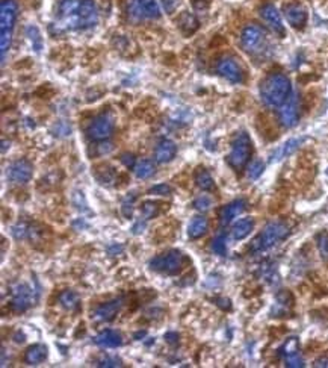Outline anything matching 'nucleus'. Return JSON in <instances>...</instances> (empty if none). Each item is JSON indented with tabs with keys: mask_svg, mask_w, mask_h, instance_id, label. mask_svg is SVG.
I'll use <instances>...</instances> for the list:
<instances>
[{
	"mask_svg": "<svg viewBox=\"0 0 328 368\" xmlns=\"http://www.w3.org/2000/svg\"><path fill=\"white\" fill-rule=\"evenodd\" d=\"M148 194H154V196H168L171 194V186L168 184H159L151 186L148 189Z\"/></svg>",
	"mask_w": 328,
	"mask_h": 368,
	"instance_id": "nucleus-35",
	"label": "nucleus"
},
{
	"mask_svg": "<svg viewBox=\"0 0 328 368\" xmlns=\"http://www.w3.org/2000/svg\"><path fill=\"white\" fill-rule=\"evenodd\" d=\"M280 355L288 359L291 356H295V355H299V342H298V338H289L283 347L280 349Z\"/></svg>",
	"mask_w": 328,
	"mask_h": 368,
	"instance_id": "nucleus-28",
	"label": "nucleus"
},
{
	"mask_svg": "<svg viewBox=\"0 0 328 368\" xmlns=\"http://www.w3.org/2000/svg\"><path fill=\"white\" fill-rule=\"evenodd\" d=\"M146 335H147V332H146V331H143V332H136V333H135V335H133V338H135V339H138V338H144V336H146Z\"/></svg>",
	"mask_w": 328,
	"mask_h": 368,
	"instance_id": "nucleus-44",
	"label": "nucleus"
},
{
	"mask_svg": "<svg viewBox=\"0 0 328 368\" xmlns=\"http://www.w3.org/2000/svg\"><path fill=\"white\" fill-rule=\"evenodd\" d=\"M212 250H214V253H217V255H221V256H224V255H227V244H225V235H218L215 240H214V243H212Z\"/></svg>",
	"mask_w": 328,
	"mask_h": 368,
	"instance_id": "nucleus-34",
	"label": "nucleus"
},
{
	"mask_svg": "<svg viewBox=\"0 0 328 368\" xmlns=\"http://www.w3.org/2000/svg\"><path fill=\"white\" fill-rule=\"evenodd\" d=\"M263 170H265V162L260 161V159H254V161L251 162V165L248 167V178L255 181L257 178L262 176Z\"/></svg>",
	"mask_w": 328,
	"mask_h": 368,
	"instance_id": "nucleus-32",
	"label": "nucleus"
},
{
	"mask_svg": "<svg viewBox=\"0 0 328 368\" xmlns=\"http://www.w3.org/2000/svg\"><path fill=\"white\" fill-rule=\"evenodd\" d=\"M286 367H304V359L301 358V355H295L288 359H285Z\"/></svg>",
	"mask_w": 328,
	"mask_h": 368,
	"instance_id": "nucleus-37",
	"label": "nucleus"
},
{
	"mask_svg": "<svg viewBox=\"0 0 328 368\" xmlns=\"http://www.w3.org/2000/svg\"><path fill=\"white\" fill-rule=\"evenodd\" d=\"M253 229H254V220L253 219H242V220H239L238 223L233 224L231 235H233L235 240L241 241V240L247 238L253 232Z\"/></svg>",
	"mask_w": 328,
	"mask_h": 368,
	"instance_id": "nucleus-23",
	"label": "nucleus"
},
{
	"mask_svg": "<svg viewBox=\"0 0 328 368\" xmlns=\"http://www.w3.org/2000/svg\"><path fill=\"white\" fill-rule=\"evenodd\" d=\"M207 226H209L207 219H204V217H201V215L194 217L192 221L189 223V226H188V236H189L191 240H198V238H201V236L207 232Z\"/></svg>",
	"mask_w": 328,
	"mask_h": 368,
	"instance_id": "nucleus-22",
	"label": "nucleus"
},
{
	"mask_svg": "<svg viewBox=\"0 0 328 368\" xmlns=\"http://www.w3.org/2000/svg\"><path fill=\"white\" fill-rule=\"evenodd\" d=\"M133 208H132V200L129 202V199H126V202L123 203V214L124 217H132Z\"/></svg>",
	"mask_w": 328,
	"mask_h": 368,
	"instance_id": "nucleus-41",
	"label": "nucleus"
},
{
	"mask_svg": "<svg viewBox=\"0 0 328 368\" xmlns=\"http://www.w3.org/2000/svg\"><path fill=\"white\" fill-rule=\"evenodd\" d=\"M99 21V11H97V5L94 0H82L80 8L77 11V14L72 17L67 21L59 23L61 28L64 29H88L96 26Z\"/></svg>",
	"mask_w": 328,
	"mask_h": 368,
	"instance_id": "nucleus-3",
	"label": "nucleus"
},
{
	"mask_svg": "<svg viewBox=\"0 0 328 368\" xmlns=\"http://www.w3.org/2000/svg\"><path fill=\"white\" fill-rule=\"evenodd\" d=\"M141 212L146 220L157 217L159 215V203L157 202H144L141 205Z\"/></svg>",
	"mask_w": 328,
	"mask_h": 368,
	"instance_id": "nucleus-30",
	"label": "nucleus"
},
{
	"mask_svg": "<svg viewBox=\"0 0 328 368\" xmlns=\"http://www.w3.org/2000/svg\"><path fill=\"white\" fill-rule=\"evenodd\" d=\"M293 306V297L289 291H280L277 297H275V303H274V308L271 311L272 317H282L285 315L286 312L291 311V308Z\"/></svg>",
	"mask_w": 328,
	"mask_h": 368,
	"instance_id": "nucleus-18",
	"label": "nucleus"
},
{
	"mask_svg": "<svg viewBox=\"0 0 328 368\" xmlns=\"http://www.w3.org/2000/svg\"><path fill=\"white\" fill-rule=\"evenodd\" d=\"M251 151H253V146H251V140L248 134L241 132L231 144V150L227 156V162L230 164L231 168L242 170L250 161Z\"/></svg>",
	"mask_w": 328,
	"mask_h": 368,
	"instance_id": "nucleus-5",
	"label": "nucleus"
},
{
	"mask_svg": "<svg viewBox=\"0 0 328 368\" xmlns=\"http://www.w3.org/2000/svg\"><path fill=\"white\" fill-rule=\"evenodd\" d=\"M94 342L100 347H108V349H115V347H120L123 344V336L121 333L116 331H108L99 333L96 338H94Z\"/></svg>",
	"mask_w": 328,
	"mask_h": 368,
	"instance_id": "nucleus-20",
	"label": "nucleus"
},
{
	"mask_svg": "<svg viewBox=\"0 0 328 368\" xmlns=\"http://www.w3.org/2000/svg\"><path fill=\"white\" fill-rule=\"evenodd\" d=\"M289 233V227L282 223V221H272L269 223L263 230L262 233L257 235L253 244H251V249L254 252H262V250H266V249H271L272 246H275L278 241L285 240Z\"/></svg>",
	"mask_w": 328,
	"mask_h": 368,
	"instance_id": "nucleus-4",
	"label": "nucleus"
},
{
	"mask_svg": "<svg viewBox=\"0 0 328 368\" xmlns=\"http://www.w3.org/2000/svg\"><path fill=\"white\" fill-rule=\"evenodd\" d=\"M194 181L197 186L203 191H212L215 189V182H214V178L210 176V173L203 168V167H198L194 173Z\"/></svg>",
	"mask_w": 328,
	"mask_h": 368,
	"instance_id": "nucleus-24",
	"label": "nucleus"
},
{
	"mask_svg": "<svg viewBox=\"0 0 328 368\" xmlns=\"http://www.w3.org/2000/svg\"><path fill=\"white\" fill-rule=\"evenodd\" d=\"M132 11L139 18H159L160 8L156 0H135L132 5Z\"/></svg>",
	"mask_w": 328,
	"mask_h": 368,
	"instance_id": "nucleus-15",
	"label": "nucleus"
},
{
	"mask_svg": "<svg viewBox=\"0 0 328 368\" xmlns=\"http://www.w3.org/2000/svg\"><path fill=\"white\" fill-rule=\"evenodd\" d=\"M34 301V290L26 284H18L12 288V309L15 312H25Z\"/></svg>",
	"mask_w": 328,
	"mask_h": 368,
	"instance_id": "nucleus-12",
	"label": "nucleus"
},
{
	"mask_svg": "<svg viewBox=\"0 0 328 368\" xmlns=\"http://www.w3.org/2000/svg\"><path fill=\"white\" fill-rule=\"evenodd\" d=\"M121 306H123L121 298H113L110 301H106L96 309L94 318L99 320V321H112L116 317V314L120 312Z\"/></svg>",
	"mask_w": 328,
	"mask_h": 368,
	"instance_id": "nucleus-16",
	"label": "nucleus"
},
{
	"mask_svg": "<svg viewBox=\"0 0 328 368\" xmlns=\"http://www.w3.org/2000/svg\"><path fill=\"white\" fill-rule=\"evenodd\" d=\"M165 339H167V342H170V344H177V342H179V333H176V332H168V333H165Z\"/></svg>",
	"mask_w": 328,
	"mask_h": 368,
	"instance_id": "nucleus-42",
	"label": "nucleus"
},
{
	"mask_svg": "<svg viewBox=\"0 0 328 368\" xmlns=\"http://www.w3.org/2000/svg\"><path fill=\"white\" fill-rule=\"evenodd\" d=\"M245 209V202L244 200H235L231 203H228L227 206H224L221 209L219 214V221L222 226H227L228 223H231L233 219H236L242 211Z\"/></svg>",
	"mask_w": 328,
	"mask_h": 368,
	"instance_id": "nucleus-19",
	"label": "nucleus"
},
{
	"mask_svg": "<svg viewBox=\"0 0 328 368\" xmlns=\"http://www.w3.org/2000/svg\"><path fill=\"white\" fill-rule=\"evenodd\" d=\"M121 361L116 359V358H103L100 362H99V367H121Z\"/></svg>",
	"mask_w": 328,
	"mask_h": 368,
	"instance_id": "nucleus-39",
	"label": "nucleus"
},
{
	"mask_svg": "<svg viewBox=\"0 0 328 368\" xmlns=\"http://www.w3.org/2000/svg\"><path fill=\"white\" fill-rule=\"evenodd\" d=\"M18 14V5L15 0H2L0 3V53H2V64H5L6 53L12 44V32L14 25Z\"/></svg>",
	"mask_w": 328,
	"mask_h": 368,
	"instance_id": "nucleus-2",
	"label": "nucleus"
},
{
	"mask_svg": "<svg viewBox=\"0 0 328 368\" xmlns=\"http://www.w3.org/2000/svg\"><path fill=\"white\" fill-rule=\"evenodd\" d=\"M210 206H212V197H209L207 194H203V196H200L194 200V208L200 212L209 211Z\"/></svg>",
	"mask_w": 328,
	"mask_h": 368,
	"instance_id": "nucleus-31",
	"label": "nucleus"
},
{
	"mask_svg": "<svg viewBox=\"0 0 328 368\" xmlns=\"http://www.w3.org/2000/svg\"><path fill=\"white\" fill-rule=\"evenodd\" d=\"M299 114H301L299 97L296 94H291V97L278 110V120L282 126L289 129L296 126V123L299 121Z\"/></svg>",
	"mask_w": 328,
	"mask_h": 368,
	"instance_id": "nucleus-8",
	"label": "nucleus"
},
{
	"mask_svg": "<svg viewBox=\"0 0 328 368\" xmlns=\"http://www.w3.org/2000/svg\"><path fill=\"white\" fill-rule=\"evenodd\" d=\"M133 170H135V175H136L138 179H148V178H151V176L154 175L156 167H154L153 161H150V159H141L139 162H136V165H135Z\"/></svg>",
	"mask_w": 328,
	"mask_h": 368,
	"instance_id": "nucleus-26",
	"label": "nucleus"
},
{
	"mask_svg": "<svg viewBox=\"0 0 328 368\" xmlns=\"http://www.w3.org/2000/svg\"><path fill=\"white\" fill-rule=\"evenodd\" d=\"M217 72L219 76H222L225 80L231 83L244 82V70L235 58H228V56L222 58L217 66Z\"/></svg>",
	"mask_w": 328,
	"mask_h": 368,
	"instance_id": "nucleus-11",
	"label": "nucleus"
},
{
	"mask_svg": "<svg viewBox=\"0 0 328 368\" xmlns=\"http://www.w3.org/2000/svg\"><path fill=\"white\" fill-rule=\"evenodd\" d=\"M302 141H304V138H292L289 141H286V143L282 146V148L278 150V158H277V159H280V158H286V156L292 155L296 148L302 144Z\"/></svg>",
	"mask_w": 328,
	"mask_h": 368,
	"instance_id": "nucleus-29",
	"label": "nucleus"
},
{
	"mask_svg": "<svg viewBox=\"0 0 328 368\" xmlns=\"http://www.w3.org/2000/svg\"><path fill=\"white\" fill-rule=\"evenodd\" d=\"M121 162L124 164V167H127V168H135V165H136V161H135V156L132 155V153H124V155H121Z\"/></svg>",
	"mask_w": 328,
	"mask_h": 368,
	"instance_id": "nucleus-38",
	"label": "nucleus"
},
{
	"mask_svg": "<svg viewBox=\"0 0 328 368\" xmlns=\"http://www.w3.org/2000/svg\"><path fill=\"white\" fill-rule=\"evenodd\" d=\"M59 301H61V305L65 308V309H68V311H77L79 308H80V298H79V295L76 294L74 291H64L61 297H59Z\"/></svg>",
	"mask_w": 328,
	"mask_h": 368,
	"instance_id": "nucleus-27",
	"label": "nucleus"
},
{
	"mask_svg": "<svg viewBox=\"0 0 328 368\" xmlns=\"http://www.w3.org/2000/svg\"><path fill=\"white\" fill-rule=\"evenodd\" d=\"M260 17L269 25V28L278 35L280 38H283L286 35V29H285V25H283V20H282V15L278 12V9L271 5V3H266L260 8Z\"/></svg>",
	"mask_w": 328,
	"mask_h": 368,
	"instance_id": "nucleus-13",
	"label": "nucleus"
},
{
	"mask_svg": "<svg viewBox=\"0 0 328 368\" xmlns=\"http://www.w3.org/2000/svg\"><path fill=\"white\" fill-rule=\"evenodd\" d=\"M179 28L184 35H191L198 29V20L191 12H183L179 17Z\"/></svg>",
	"mask_w": 328,
	"mask_h": 368,
	"instance_id": "nucleus-25",
	"label": "nucleus"
},
{
	"mask_svg": "<svg viewBox=\"0 0 328 368\" xmlns=\"http://www.w3.org/2000/svg\"><path fill=\"white\" fill-rule=\"evenodd\" d=\"M47 355H49V349L44 344H34L26 350L25 361L29 365H38V364L45 361Z\"/></svg>",
	"mask_w": 328,
	"mask_h": 368,
	"instance_id": "nucleus-21",
	"label": "nucleus"
},
{
	"mask_svg": "<svg viewBox=\"0 0 328 368\" xmlns=\"http://www.w3.org/2000/svg\"><path fill=\"white\" fill-rule=\"evenodd\" d=\"M183 262H184V256L180 250H168L151 259L150 268L162 274L174 276L183 268Z\"/></svg>",
	"mask_w": 328,
	"mask_h": 368,
	"instance_id": "nucleus-6",
	"label": "nucleus"
},
{
	"mask_svg": "<svg viewBox=\"0 0 328 368\" xmlns=\"http://www.w3.org/2000/svg\"><path fill=\"white\" fill-rule=\"evenodd\" d=\"M292 94V85L286 74L272 73L260 82L262 102L269 108H280Z\"/></svg>",
	"mask_w": 328,
	"mask_h": 368,
	"instance_id": "nucleus-1",
	"label": "nucleus"
},
{
	"mask_svg": "<svg viewBox=\"0 0 328 368\" xmlns=\"http://www.w3.org/2000/svg\"><path fill=\"white\" fill-rule=\"evenodd\" d=\"M176 153H177V146L171 140H162L156 147L154 159L159 164H167L174 159Z\"/></svg>",
	"mask_w": 328,
	"mask_h": 368,
	"instance_id": "nucleus-17",
	"label": "nucleus"
},
{
	"mask_svg": "<svg viewBox=\"0 0 328 368\" xmlns=\"http://www.w3.org/2000/svg\"><path fill=\"white\" fill-rule=\"evenodd\" d=\"M315 367H328V356H322L315 361Z\"/></svg>",
	"mask_w": 328,
	"mask_h": 368,
	"instance_id": "nucleus-43",
	"label": "nucleus"
},
{
	"mask_svg": "<svg viewBox=\"0 0 328 368\" xmlns=\"http://www.w3.org/2000/svg\"><path fill=\"white\" fill-rule=\"evenodd\" d=\"M32 175H34L32 164L26 159L14 161L6 170L8 179L14 184H26L32 179Z\"/></svg>",
	"mask_w": 328,
	"mask_h": 368,
	"instance_id": "nucleus-10",
	"label": "nucleus"
},
{
	"mask_svg": "<svg viewBox=\"0 0 328 368\" xmlns=\"http://www.w3.org/2000/svg\"><path fill=\"white\" fill-rule=\"evenodd\" d=\"M29 227L26 224H17L12 227V235L15 236V240H25L28 236Z\"/></svg>",
	"mask_w": 328,
	"mask_h": 368,
	"instance_id": "nucleus-36",
	"label": "nucleus"
},
{
	"mask_svg": "<svg viewBox=\"0 0 328 368\" xmlns=\"http://www.w3.org/2000/svg\"><path fill=\"white\" fill-rule=\"evenodd\" d=\"M162 3H163L165 12L171 14V12H173V11L177 8V5H179V0H162Z\"/></svg>",
	"mask_w": 328,
	"mask_h": 368,
	"instance_id": "nucleus-40",
	"label": "nucleus"
},
{
	"mask_svg": "<svg viewBox=\"0 0 328 368\" xmlns=\"http://www.w3.org/2000/svg\"><path fill=\"white\" fill-rule=\"evenodd\" d=\"M285 17L295 29H302L307 23V11L299 3H289L285 6Z\"/></svg>",
	"mask_w": 328,
	"mask_h": 368,
	"instance_id": "nucleus-14",
	"label": "nucleus"
},
{
	"mask_svg": "<svg viewBox=\"0 0 328 368\" xmlns=\"http://www.w3.org/2000/svg\"><path fill=\"white\" fill-rule=\"evenodd\" d=\"M316 243H318V249H319V253L321 256L328 261V233L327 232H321L318 236H316Z\"/></svg>",
	"mask_w": 328,
	"mask_h": 368,
	"instance_id": "nucleus-33",
	"label": "nucleus"
},
{
	"mask_svg": "<svg viewBox=\"0 0 328 368\" xmlns=\"http://www.w3.org/2000/svg\"><path fill=\"white\" fill-rule=\"evenodd\" d=\"M86 132L92 141H105L113 134V121L108 115H99L91 121Z\"/></svg>",
	"mask_w": 328,
	"mask_h": 368,
	"instance_id": "nucleus-9",
	"label": "nucleus"
},
{
	"mask_svg": "<svg viewBox=\"0 0 328 368\" xmlns=\"http://www.w3.org/2000/svg\"><path fill=\"white\" fill-rule=\"evenodd\" d=\"M241 44H242L244 50L251 55L260 53L266 44V34L260 26L248 25L244 28V31L241 34Z\"/></svg>",
	"mask_w": 328,
	"mask_h": 368,
	"instance_id": "nucleus-7",
	"label": "nucleus"
}]
</instances>
